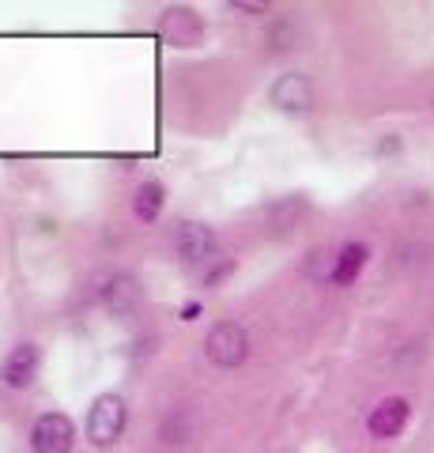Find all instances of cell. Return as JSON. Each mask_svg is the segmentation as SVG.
<instances>
[{
  "label": "cell",
  "mask_w": 434,
  "mask_h": 453,
  "mask_svg": "<svg viewBox=\"0 0 434 453\" xmlns=\"http://www.w3.org/2000/svg\"><path fill=\"white\" fill-rule=\"evenodd\" d=\"M125 419H129V408H125V401L118 393H103L95 396L91 412H88V438L91 446H114L118 438L125 434Z\"/></svg>",
  "instance_id": "1"
},
{
  "label": "cell",
  "mask_w": 434,
  "mask_h": 453,
  "mask_svg": "<svg viewBox=\"0 0 434 453\" xmlns=\"http://www.w3.org/2000/svg\"><path fill=\"white\" fill-rule=\"evenodd\" d=\"M204 356L216 366H223V371H234V366H242L249 356V333L238 321L212 325V333L204 340Z\"/></svg>",
  "instance_id": "2"
},
{
  "label": "cell",
  "mask_w": 434,
  "mask_h": 453,
  "mask_svg": "<svg viewBox=\"0 0 434 453\" xmlns=\"http://www.w3.org/2000/svg\"><path fill=\"white\" fill-rule=\"evenodd\" d=\"M174 250L186 265H212L216 261V250H219V238L208 223L197 219H181L178 231H174Z\"/></svg>",
  "instance_id": "3"
},
{
  "label": "cell",
  "mask_w": 434,
  "mask_h": 453,
  "mask_svg": "<svg viewBox=\"0 0 434 453\" xmlns=\"http://www.w3.org/2000/svg\"><path fill=\"white\" fill-rule=\"evenodd\" d=\"M76 446V423L65 412H46L31 427V449L34 453H68Z\"/></svg>",
  "instance_id": "4"
},
{
  "label": "cell",
  "mask_w": 434,
  "mask_h": 453,
  "mask_svg": "<svg viewBox=\"0 0 434 453\" xmlns=\"http://www.w3.org/2000/svg\"><path fill=\"white\" fill-rule=\"evenodd\" d=\"M38 366H42V351L34 344H16L8 351L4 366H0V381L8 389H27V386H34Z\"/></svg>",
  "instance_id": "5"
},
{
  "label": "cell",
  "mask_w": 434,
  "mask_h": 453,
  "mask_svg": "<svg viewBox=\"0 0 434 453\" xmlns=\"http://www.w3.org/2000/svg\"><path fill=\"white\" fill-rule=\"evenodd\" d=\"M269 98H272V106L284 110V113H306L314 106V88L302 73H287V76H279L272 83Z\"/></svg>",
  "instance_id": "6"
},
{
  "label": "cell",
  "mask_w": 434,
  "mask_h": 453,
  "mask_svg": "<svg viewBox=\"0 0 434 453\" xmlns=\"http://www.w3.org/2000/svg\"><path fill=\"white\" fill-rule=\"evenodd\" d=\"M408 416L412 408L404 396H385V401H377L367 416V427L374 438H397L404 427H408Z\"/></svg>",
  "instance_id": "7"
},
{
  "label": "cell",
  "mask_w": 434,
  "mask_h": 453,
  "mask_svg": "<svg viewBox=\"0 0 434 453\" xmlns=\"http://www.w3.org/2000/svg\"><path fill=\"white\" fill-rule=\"evenodd\" d=\"M103 303L114 318H129L133 310L140 306V288L133 276H110L106 288H103Z\"/></svg>",
  "instance_id": "8"
},
{
  "label": "cell",
  "mask_w": 434,
  "mask_h": 453,
  "mask_svg": "<svg viewBox=\"0 0 434 453\" xmlns=\"http://www.w3.org/2000/svg\"><path fill=\"white\" fill-rule=\"evenodd\" d=\"M362 265H367V246H362V242H347L340 253H336L329 280L336 283V288H347V283H355V276L362 273Z\"/></svg>",
  "instance_id": "9"
},
{
  "label": "cell",
  "mask_w": 434,
  "mask_h": 453,
  "mask_svg": "<svg viewBox=\"0 0 434 453\" xmlns=\"http://www.w3.org/2000/svg\"><path fill=\"white\" fill-rule=\"evenodd\" d=\"M163 204H166V189H163V181H159V178H148L144 186L136 189L133 211H136V219L156 223V219H159V211H163Z\"/></svg>",
  "instance_id": "10"
},
{
  "label": "cell",
  "mask_w": 434,
  "mask_h": 453,
  "mask_svg": "<svg viewBox=\"0 0 434 453\" xmlns=\"http://www.w3.org/2000/svg\"><path fill=\"white\" fill-rule=\"evenodd\" d=\"M234 273V261L227 257V261H212V268L204 273V288H216V283L223 280V276H231Z\"/></svg>",
  "instance_id": "11"
},
{
  "label": "cell",
  "mask_w": 434,
  "mask_h": 453,
  "mask_svg": "<svg viewBox=\"0 0 434 453\" xmlns=\"http://www.w3.org/2000/svg\"><path fill=\"white\" fill-rule=\"evenodd\" d=\"M197 314H201V303H186V306H181V321H193Z\"/></svg>",
  "instance_id": "12"
},
{
  "label": "cell",
  "mask_w": 434,
  "mask_h": 453,
  "mask_svg": "<svg viewBox=\"0 0 434 453\" xmlns=\"http://www.w3.org/2000/svg\"><path fill=\"white\" fill-rule=\"evenodd\" d=\"M234 12H254V16H264L269 12V4H231Z\"/></svg>",
  "instance_id": "13"
}]
</instances>
